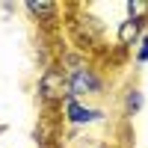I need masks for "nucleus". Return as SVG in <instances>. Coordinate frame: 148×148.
Masks as SVG:
<instances>
[{
	"mask_svg": "<svg viewBox=\"0 0 148 148\" xmlns=\"http://www.w3.org/2000/svg\"><path fill=\"white\" fill-rule=\"evenodd\" d=\"M59 68L65 71L68 77V98H77V101H89L107 92V74L98 68L89 56H83L80 51H68L59 56Z\"/></svg>",
	"mask_w": 148,
	"mask_h": 148,
	"instance_id": "1",
	"label": "nucleus"
},
{
	"mask_svg": "<svg viewBox=\"0 0 148 148\" xmlns=\"http://www.w3.org/2000/svg\"><path fill=\"white\" fill-rule=\"evenodd\" d=\"M36 92H39L42 107L51 110V113H56L59 104L68 98V77H65V71L56 62L45 65V71L39 74V83H36Z\"/></svg>",
	"mask_w": 148,
	"mask_h": 148,
	"instance_id": "2",
	"label": "nucleus"
},
{
	"mask_svg": "<svg viewBox=\"0 0 148 148\" xmlns=\"http://www.w3.org/2000/svg\"><path fill=\"white\" fill-rule=\"evenodd\" d=\"M56 116L62 125L74 127V130H83V127H92V125H101L107 119V110L104 107H95L89 101H77V98H65L62 104H59Z\"/></svg>",
	"mask_w": 148,
	"mask_h": 148,
	"instance_id": "3",
	"label": "nucleus"
},
{
	"mask_svg": "<svg viewBox=\"0 0 148 148\" xmlns=\"http://www.w3.org/2000/svg\"><path fill=\"white\" fill-rule=\"evenodd\" d=\"M142 33H145V24H136L130 18H121L119 27H116V45H119V51H133L136 42L142 39Z\"/></svg>",
	"mask_w": 148,
	"mask_h": 148,
	"instance_id": "4",
	"label": "nucleus"
},
{
	"mask_svg": "<svg viewBox=\"0 0 148 148\" xmlns=\"http://www.w3.org/2000/svg\"><path fill=\"white\" fill-rule=\"evenodd\" d=\"M24 9L30 12V15L36 18V24H53L56 21V15L62 9H59V3H47V0H39V3H36V0H30V3H24Z\"/></svg>",
	"mask_w": 148,
	"mask_h": 148,
	"instance_id": "5",
	"label": "nucleus"
},
{
	"mask_svg": "<svg viewBox=\"0 0 148 148\" xmlns=\"http://www.w3.org/2000/svg\"><path fill=\"white\" fill-rule=\"evenodd\" d=\"M142 107H145V92L139 89V86H130V89L125 92V98H121V116L133 119V116L142 113Z\"/></svg>",
	"mask_w": 148,
	"mask_h": 148,
	"instance_id": "6",
	"label": "nucleus"
},
{
	"mask_svg": "<svg viewBox=\"0 0 148 148\" xmlns=\"http://www.w3.org/2000/svg\"><path fill=\"white\" fill-rule=\"evenodd\" d=\"M125 12H127L130 21L145 24V27H148V3H145V0H127V3H125Z\"/></svg>",
	"mask_w": 148,
	"mask_h": 148,
	"instance_id": "7",
	"label": "nucleus"
},
{
	"mask_svg": "<svg viewBox=\"0 0 148 148\" xmlns=\"http://www.w3.org/2000/svg\"><path fill=\"white\" fill-rule=\"evenodd\" d=\"M133 62L136 65H148V30L142 33V39L136 42V47H133Z\"/></svg>",
	"mask_w": 148,
	"mask_h": 148,
	"instance_id": "8",
	"label": "nucleus"
},
{
	"mask_svg": "<svg viewBox=\"0 0 148 148\" xmlns=\"http://www.w3.org/2000/svg\"><path fill=\"white\" fill-rule=\"evenodd\" d=\"M92 148H110V145H104V142H98V145H92Z\"/></svg>",
	"mask_w": 148,
	"mask_h": 148,
	"instance_id": "9",
	"label": "nucleus"
},
{
	"mask_svg": "<svg viewBox=\"0 0 148 148\" xmlns=\"http://www.w3.org/2000/svg\"><path fill=\"white\" fill-rule=\"evenodd\" d=\"M0 133H6V125H0Z\"/></svg>",
	"mask_w": 148,
	"mask_h": 148,
	"instance_id": "10",
	"label": "nucleus"
}]
</instances>
